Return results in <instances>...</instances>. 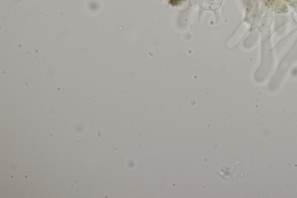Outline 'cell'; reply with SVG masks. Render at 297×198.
<instances>
[{
    "instance_id": "cell-1",
    "label": "cell",
    "mask_w": 297,
    "mask_h": 198,
    "mask_svg": "<svg viewBox=\"0 0 297 198\" xmlns=\"http://www.w3.org/2000/svg\"><path fill=\"white\" fill-rule=\"evenodd\" d=\"M200 7L204 10L214 11L220 7L223 0H197Z\"/></svg>"
},
{
    "instance_id": "cell-2",
    "label": "cell",
    "mask_w": 297,
    "mask_h": 198,
    "mask_svg": "<svg viewBox=\"0 0 297 198\" xmlns=\"http://www.w3.org/2000/svg\"><path fill=\"white\" fill-rule=\"evenodd\" d=\"M180 1H181V0H170L171 4L173 5L177 4V3H178Z\"/></svg>"
}]
</instances>
